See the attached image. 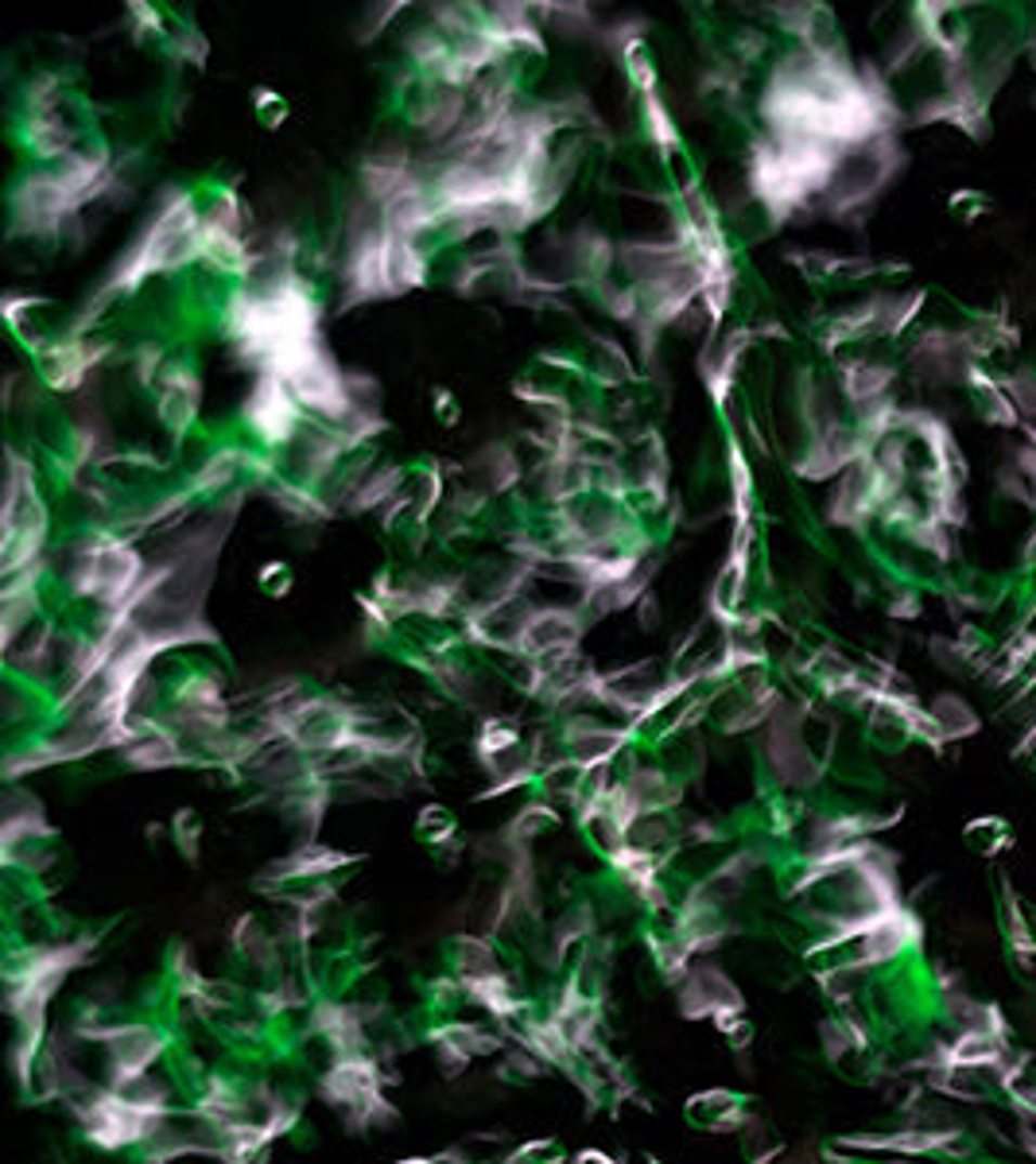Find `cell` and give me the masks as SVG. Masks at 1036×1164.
I'll list each match as a JSON object with an SVG mask.
<instances>
[{"mask_svg":"<svg viewBox=\"0 0 1036 1164\" xmlns=\"http://www.w3.org/2000/svg\"><path fill=\"white\" fill-rule=\"evenodd\" d=\"M241 416H245V427H249L252 443L264 447V451H287L307 424L303 408H299V400L292 397L287 380L272 377V373L252 380Z\"/></svg>","mask_w":1036,"mask_h":1164,"instance_id":"obj_1","label":"cell"},{"mask_svg":"<svg viewBox=\"0 0 1036 1164\" xmlns=\"http://www.w3.org/2000/svg\"><path fill=\"white\" fill-rule=\"evenodd\" d=\"M586 629H591V618L579 606H536L525 618V625H520L517 657L525 660L571 657V652L583 648Z\"/></svg>","mask_w":1036,"mask_h":1164,"instance_id":"obj_2","label":"cell"},{"mask_svg":"<svg viewBox=\"0 0 1036 1164\" xmlns=\"http://www.w3.org/2000/svg\"><path fill=\"white\" fill-rule=\"evenodd\" d=\"M198 408H203V377L186 358L167 361L164 377L156 385V419L176 443H183L191 427L198 424Z\"/></svg>","mask_w":1036,"mask_h":1164,"instance_id":"obj_3","label":"cell"},{"mask_svg":"<svg viewBox=\"0 0 1036 1164\" xmlns=\"http://www.w3.org/2000/svg\"><path fill=\"white\" fill-rule=\"evenodd\" d=\"M684 1118L687 1126L703 1129V1134H734V1129H746V1122H750V1099L726 1087L699 1090L684 1102Z\"/></svg>","mask_w":1036,"mask_h":1164,"instance_id":"obj_4","label":"cell"},{"mask_svg":"<svg viewBox=\"0 0 1036 1164\" xmlns=\"http://www.w3.org/2000/svg\"><path fill=\"white\" fill-rule=\"evenodd\" d=\"M637 105H640V129H645V140L652 144L660 164H672L676 156H684V132H679V120L672 117L660 90L637 98Z\"/></svg>","mask_w":1036,"mask_h":1164,"instance_id":"obj_5","label":"cell"},{"mask_svg":"<svg viewBox=\"0 0 1036 1164\" xmlns=\"http://www.w3.org/2000/svg\"><path fill=\"white\" fill-rule=\"evenodd\" d=\"M416 835L424 846H431L436 854L458 851V819L451 815V807L443 804H424L416 815Z\"/></svg>","mask_w":1036,"mask_h":1164,"instance_id":"obj_6","label":"cell"},{"mask_svg":"<svg viewBox=\"0 0 1036 1164\" xmlns=\"http://www.w3.org/2000/svg\"><path fill=\"white\" fill-rule=\"evenodd\" d=\"M928 714H932L935 730H940V738H944V741L962 738V734H974V726H979L974 711L959 699V695H940V699L928 707Z\"/></svg>","mask_w":1036,"mask_h":1164,"instance_id":"obj_7","label":"cell"},{"mask_svg":"<svg viewBox=\"0 0 1036 1164\" xmlns=\"http://www.w3.org/2000/svg\"><path fill=\"white\" fill-rule=\"evenodd\" d=\"M164 47L171 51V59H176V63L195 66V70H203L206 59H210V39H206L195 24H176Z\"/></svg>","mask_w":1036,"mask_h":1164,"instance_id":"obj_8","label":"cell"},{"mask_svg":"<svg viewBox=\"0 0 1036 1164\" xmlns=\"http://www.w3.org/2000/svg\"><path fill=\"white\" fill-rule=\"evenodd\" d=\"M167 839L176 842V851L183 854V858H191V862L198 858V846H203V819H198L195 807H179V812L171 815V823H167Z\"/></svg>","mask_w":1036,"mask_h":1164,"instance_id":"obj_9","label":"cell"},{"mask_svg":"<svg viewBox=\"0 0 1036 1164\" xmlns=\"http://www.w3.org/2000/svg\"><path fill=\"white\" fill-rule=\"evenodd\" d=\"M125 24H129V31H132V39H137V43H152V39H156V43H167V36H171L164 12H159L156 4H140V0H137V4H129V16H125Z\"/></svg>","mask_w":1036,"mask_h":1164,"instance_id":"obj_10","label":"cell"},{"mask_svg":"<svg viewBox=\"0 0 1036 1164\" xmlns=\"http://www.w3.org/2000/svg\"><path fill=\"white\" fill-rule=\"evenodd\" d=\"M711 1025L718 1029V1036L730 1048H750L753 1045V1021L746 1017V1009H730V1013L714 1017Z\"/></svg>","mask_w":1036,"mask_h":1164,"instance_id":"obj_11","label":"cell"},{"mask_svg":"<svg viewBox=\"0 0 1036 1164\" xmlns=\"http://www.w3.org/2000/svg\"><path fill=\"white\" fill-rule=\"evenodd\" d=\"M252 113H257V120L269 132H280V125L287 120V98H284V93L264 90V86H260V90L252 93Z\"/></svg>","mask_w":1036,"mask_h":1164,"instance_id":"obj_12","label":"cell"},{"mask_svg":"<svg viewBox=\"0 0 1036 1164\" xmlns=\"http://www.w3.org/2000/svg\"><path fill=\"white\" fill-rule=\"evenodd\" d=\"M257 586H260L264 594H269V598H284V594L292 591V567L280 564V559H272V564L260 567Z\"/></svg>","mask_w":1036,"mask_h":1164,"instance_id":"obj_13","label":"cell"},{"mask_svg":"<svg viewBox=\"0 0 1036 1164\" xmlns=\"http://www.w3.org/2000/svg\"><path fill=\"white\" fill-rule=\"evenodd\" d=\"M392 12H404V4H400V0H392V4H380V9H370V12H365V28L358 31V39H361V43H370V39H377L380 31L389 28L392 20H397V16H392Z\"/></svg>","mask_w":1036,"mask_h":1164,"instance_id":"obj_14","label":"cell"},{"mask_svg":"<svg viewBox=\"0 0 1036 1164\" xmlns=\"http://www.w3.org/2000/svg\"><path fill=\"white\" fill-rule=\"evenodd\" d=\"M431 412H436V419H439V424H446V427H454V424H458V416H463L458 397H454L451 388H436V392H431Z\"/></svg>","mask_w":1036,"mask_h":1164,"instance_id":"obj_15","label":"cell"},{"mask_svg":"<svg viewBox=\"0 0 1036 1164\" xmlns=\"http://www.w3.org/2000/svg\"><path fill=\"white\" fill-rule=\"evenodd\" d=\"M633 613H637V625L645 629V633H652V629L660 625V602H657V594L648 591L645 598H640L637 606H633Z\"/></svg>","mask_w":1036,"mask_h":1164,"instance_id":"obj_16","label":"cell"}]
</instances>
